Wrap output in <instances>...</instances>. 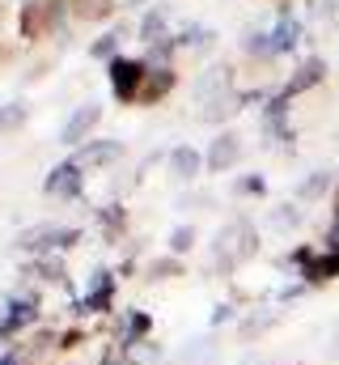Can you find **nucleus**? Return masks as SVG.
<instances>
[{
  "label": "nucleus",
  "instance_id": "nucleus-8",
  "mask_svg": "<svg viewBox=\"0 0 339 365\" xmlns=\"http://www.w3.org/2000/svg\"><path fill=\"white\" fill-rule=\"evenodd\" d=\"M43 187H47V195H56V200H77V195H81V166H77V162L56 166Z\"/></svg>",
  "mask_w": 339,
  "mask_h": 365
},
{
  "label": "nucleus",
  "instance_id": "nucleus-5",
  "mask_svg": "<svg viewBox=\"0 0 339 365\" xmlns=\"http://www.w3.org/2000/svg\"><path fill=\"white\" fill-rule=\"evenodd\" d=\"M242 162V136H234V132H221L212 145H208V153H204V166L212 170V175H225V170H234Z\"/></svg>",
  "mask_w": 339,
  "mask_h": 365
},
{
  "label": "nucleus",
  "instance_id": "nucleus-30",
  "mask_svg": "<svg viewBox=\"0 0 339 365\" xmlns=\"http://www.w3.org/2000/svg\"><path fill=\"white\" fill-rule=\"evenodd\" d=\"M102 225H106V234H110V230H123V212H119L115 204H110V208H102Z\"/></svg>",
  "mask_w": 339,
  "mask_h": 365
},
{
  "label": "nucleus",
  "instance_id": "nucleus-7",
  "mask_svg": "<svg viewBox=\"0 0 339 365\" xmlns=\"http://www.w3.org/2000/svg\"><path fill=\"white\" fill-rule=\"evenodd\" d=\"M323 77H327V60H323V56H310V60H306V64H301V68H297L288 81H284V90L276 93V98H284V102H288V98L306 93L310 86H318Z\"/></svg>",
  "mask_w": 339,
  "mask_h": 365
},
{
  "label": "nucleus",
  "instance_id": "nucleus-14",
  "mask_svg": "<svg viewBox=\"0 0 339 365\" xmlns=\"http://www.w3.org/2000/svg\"><path fill=\"white\" fill-rule=\"evenodd\" d=\"M242 102H251L246 93H221V98H212V102H204V110H199V119L204 123H221V119H229V115H238V106Z\"/></svg>",
  "mask_w": 339,
  "mask_h": 365
},
{
  "label": "nucleus",
  "instance_id": "nucleus-16",
  "mask_svg": "<svg viewBox=\"0 0 339 365\" xmlns=\"http://www.w3.org/2000/svg\"><path fill=\"white\" fill-rule=\"evenodd\" d=\"M166 38V9H149L145 21H140V43H162Z\"/></svg>",
  "mask_w": 339,
  "mask_h": 365
},
{
  "label": "nucleus",
  "instance_id": "nucleus-19",
  "mask_svg": "<svg viewBox=\"0 0 339 365\" xmlns=\"http://www.w3.org/2000/svg\"><path fill=\"white\" fill-rule=\"evenodd\" d=\"M26 119H30V106H26V102H9V106H0V132H17Z\"/></svg>",
  "mask_w": 339,
  "mask_h": 365
},
{
  "label": "nucleus",
  "instance_id": "nucleus-25",
  "mask_svg": "<svg viewBox=\"0 0 339 365\" xmlns=\"http://www.w3.org/2000/svg\"><path fill=\"white\" fill-rule=\"evenodd\" d=\"M242 51H246V56H271V38L254 30V34H246V38H242Z\"/></svg>",
  "mask_w": 339,
  "mask_h": 365
},
{
  "label": "nucleus",
  "instance_id": "nucleus-1",
  "mask_svg": "<svg viewBox=\"0 0 339 365\" xmlns=\"http://www.w3.org/2000/svg\"><path fill=\"white\" fill-rule=\"evenodd\" d=\"M254 255H259V234H254V225L251 221H229V225H221V234L212 238V259H208V268H217L221 276H229L234 268H242Z\"/></svg>",
  "mask_w": 339,
  "mask_h": 365
},
{
  "label": "nucleus",
  "instance_id": "nucleus-18",
  "mask_svg": "<svg viewBox=\"0 0 339 365\" xmlns=\"http://www.w3.org/2000/svg\"><path fill=\"white\" fill-rule=\"evenodd\" d=\"M68 4H73L77 21H102V17H110V9H115V0H68Z\"/></svg>",
  "mask_w": 339,
  "mask_h": 365
},
{
  "label": "nucleus",
  "instance_id": "nucleus-32",
  "mask_svg": "<svg viewBox=\"0 0 339 365\" xmlns=\"http://www.w3.org/2000/svg\"><path fill=\"white\" fill-rule=\"evenodd\" d=\"M123 4H132V9H136V4H145V0H123Z\"/></svg>",
  "mask_w": 339,
  "mask_h": 365
},
{
  "label": "nucleus",
  "instance_id": "nucleus-9",
  "mask_svg": "<svg viewBox=\"0 0 339 365\" xmlns=\"http://www.w3.org/2000/svg\"><path fill=\"white\" fill-rule=\"evenodd\" d=\"M119 158H123V140H85L73 162L85 170V166H110Z\"/></svg>",
  "mask_w": 339,
  "mask_h": 365
},
{
  "label": "nucleus",
  "instance_id": "nucleus-15",
  "mask_svg": "<svg viewBox=\"0 0 339 365\" xmlns=\"http://www.w3.org/2000/svg\"><path fill=\"white\" fill-rule=\"evenodd\" d=\"M208 93H212V98L229 93V68H225V64L208 68V73H204V77L195 81V98H199V102H208Z\"/></svg>",
  "mask_w": 339,
  "mask_h": 365
},
{
  "label": "nucleus",
  "instance_id": "nucleus-3",
  "mask_svg": "<svg viewBox=\"0 0 339 365\" xmlns=\"http://www.w3.org/2000/svg\"><path fill=\"white\" fill-rule=\"evenodd\" d=\"M77 242H81V234H77V230H64V225H34V230H26V234L17 238L21 251H38V255L68 251V247H77Z\"/></svg>",
  "mask_w": 339,
  "mask_h": 365
},
{
  "label": "nucleus",
  "instance_id": "nucleus-11",
  "mask_svg": "<svg viewBox=\"0 0 339 365\" xmlns=\"http://www.w3.org/2000/svg\"><path fill=\"white\" fill-rule=\"evenodd\" d=\"M170 170H174V179H178V182H191V179H199L204 158H199L191 145H178V149L170 153Z\"/></svg>",
  "mask_w": 339,
  "mask_h": 365
},
{
  "label": "nucleus",
  "instance_id": "nucleus-26",
  "mask_svg": "<svg viewBox=\"0 0 339 365\" xmlns=\"http://www.w3.org/2000/svg\"><path fill=\"white\" fill-rule=\"evenodd\" d=\"M115 47H119V34L110 30V34H102V38H98V43H93L89 51H93L98 60H115Z\"/></svg>",
  "mask_w": 339,
  "mask_h": 365
},
{
  "label": "nucleus",
  "instance_id": "nucleus-21",
  "mask_svg": "<svg viewBox=\"0 0 339 365\" xmlns=\"http://www.w3.org/2000/svg\"><path fill=\"white\" fill-rule=\"evenodd\" d=\"M174 38H178V47H204V43H208V38H217V34H212L208 26H187V30H182V34H174Z\"/></svg>",
  "mask_w": 339,
  "mask_h": 365
},
{
  "label": "nucleus",
  "instance_id": "nucleus-12",
  "mask_svg": "<svg viewBox=\"0 0 339 365\" xmlns=\"http://www.w3.org/2000/svg\"><path fill=\"white\" fill-rule=\"evenodd\" d=\"M301 276H306L310 284L335 280V276H339V247H335V251H327V255H310V259L301 264Z\"/></svg>",
  "mask_w": 339,
  "mask_h": 365
},
{
  "label": "nucleus",
  "instance_id": "nucleus-33",
  "mask_svg": "<svg viewBox=\"0 0 339 365\" xmlns=\"http://www.w3.org/2000/svg\"><path fill=\"white\" fill-rule=\"evenodd\" d=\"M0 365H17V361H0Z\"/></svg>",
  "mask_w": 339,
  "mask_h": 365
},
{
  "label": "nucleus",
  "instance_id": "nucleus-28",
  "mask_svg": "<svg viewBox=\"0 0 339 365\" xmlns=\"http://www.w3.org/2000/svg\"><path fill=\"white\" fill-rule=\"evenodd\" d=\"M149 276H153V280H166V276H182V268H178V259H157V264L149 268Z\"/></svg>",
  "mask_w": 339,
  "mask_h": 365
},
{
  "label": "nucleus",
  "instance_id": "nucleus-23",
  "mask_svg": "<svg viewBox=\"0 0 339 365\" xmlns=\"http://www.w3.org/2000/svg\"><path fill=\"white\" fill-rule=\"evenodd\" d=\"M140 336H149V314H132V319H127L123 344H127V349H136V344H140Z\"/></svg>",
  "mask_w": 339,
  "mask_h": 365
},
{
  "label": "nucleus",
  "instance_id": "nucleus-13",
  "mask_svg": "<svg viewBox=\"0 0 339 365\" xmlns=\"http://www.w3.org/2000/svg\"><path fill=\"white\" fill-rule=\"evenodd\" d=\"M267 38H271V56H280V51H293V47L301 43V21H293V17L284 13V17L271 26V34H267Z\"/></svg>",
  "mask_w": 339,
  "mask_h": 365
},
{
  "label": "nucleus",
  "instance_id": "nucleus-10",
  "mask_svg": "<svg viewBox=\"0 0 339 365\" xmlns=\"http://www.w3.org/2000/svg\"><path fill=\"white\" fill-rule=\"evenodd\" d=\"M170 90H174V68H170V64H153V68L145 73V86H140V98H136V102L153 106V102H162Z\"/></svg>",
  "mask_w": 339,
  "mask_h": 365
},
{
  "label": "nucleus",
  "instance_id": "nucleus-29",
  "mask_svg": "<svg viewBox=\"0 0 339 365\" xmlns=\"http://www.w3.org/2000/svg\"><path fill=\"white\" fill-rule=\"evenodd\" d=\"M271 323H276V314H259L251 323H242V336H259V331H267Z\"/></svg>",
  "mask_w": 339,
  "mask_h": 365
},
{
  "label": "nucleus",
  "instance_id": "nucleus-20",
  "mask_svg": "<svg viewBox=\"0 0 339 365\" xmlns=\"http://www.w3.org/2000/svg\"><path fill=\"white\" fill-rule=\"evenodd\" d=\"M331 191V175L327 170H314L310 179L301 182V200H318V195H327Z\"/></svg>",
  "mask_w": 339,
  "mask_h": 365
},
{
  "label": "nucleus",
  "instance_id": "nucleus-2",
  "mask_svg": "<svg viewBox=\"0 0 339 365\" xmlns=\"http://www.w3.org/2000/svg\"><path fill=\"white\" fill-rule=\"evenodd\" d=\"M64 9H73V4L68 0H26L21 4V34L26 38H43L47 30L60 26Z\"/></svg>",
  "mask_w": 339,
  "mask_h": 365
},
{
  "label": "nucleus",
  "instance_id": "nucleus-6",
  "mask_svg": "<svg viewBox=\"0 0 339 365\" xmlns=\"http://www.w3.org/2000/svg\"><path fill=\"white\" fill-rule=\"evenodd\" d=\"M98 119H102V106H98V102H85V106H77V110L68 115L64 132H60V145H68V149L85 145V136L98 128Z\"/></svg>",
  "mask_w": 339,
  "mask_h": 365
},
{
  "label": "nucleus",
  "instance_id": "nucleus-17",
  "mask_svg": "<svg viewBox=\"0 0 339 365\" xmlns=\"http://www.w3.org/2000/svg\"><path fill=\"white\" fill-rule=\"evenodd\" d=\"M212 357H217V340H191L178 353V365H208Z\"/></svg>",
  "mask_w": 339,
  "mask_h": 365
},
{
  "label": "nucleus",
  "instance_id": "nucleus-24",
  "mask_svg": "<svg viewBox=\"0 0 339 365\" xmlns=\"http://www.w3.org/2000/svg\"><path fill=\"white\" fill-rule=\"evenodd\" d=\"M191 247H195V230H191V225H178V230L170 234V251H174V255H187Z\"/></svg>",
  "mask_w": 339,
  "mask_h": 365
},
{
  "label": "nucleus",
  "instance_id": "nucleus-22",
  "mask_svg": "<svg viewBox=\"0 0 339 365\" xmlns=\"http://www.w3.org/2000/svg\"><path fill=\"white\" fill-rule=\"evenodd\" d=\"M267 221H271V230H297V225H301V212H297L293 204H284V208H276Z\"/></svg>",
  "mask_w": 339,
  "mask_h": 365
},
{
  "label": "nucleus",
  "instance_id": "nucleus-4",
  "mask_svg": "<svg viewBox=\"0 0 339 365\" xmlns=\"http://www.w3.org/2000/svg\"><path fill=\"white\" fill-rule=\"evenodd\" d=\"M145 64L140 60H127V56H115L110 64H106V77H110V90L119 102H136L140 98V86H145Z\"/></svg>",
  "mask_w": 339,
  "mask_h": 365
},
{
  "label": "nucleus",
  "instance_id": "nucleus-31",
  "mask_svg": "<svg viewBox=\"0 0 339 365\" xmlns=\"http://www.w3.org/2000/svg\"><path fill=\"white\" fill-rule=\"evenodd\" d=\"M238 191H242V195H246V191L259 195V191H263V179H238Z\"/></svg>",
  "mask_w": 339,
  "mask_h": 365
},
{
  "label": "nucleus",
  "instance_id": "nucleus-27",
  "mask_svg": "<svg viewBox=\"0 0 339 365\" xmlns=\"http://www.w3.org/2000/svg\"><path fill=\"white\" fill-rule=\"evenodd\" d=\"M38 272L47 276V280H64V259H56V255H43V259H38Z\"/></svg>",
  "mask_w": 339,
  "mask_h": 365
}]
</instances>
